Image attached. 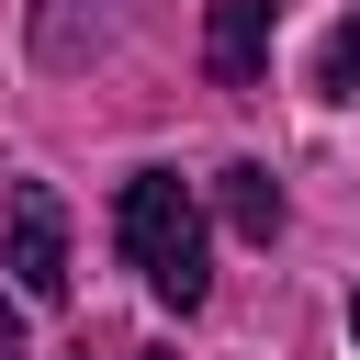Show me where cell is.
Masks as SVG:
<instances>
[{"label": "cell", "instance_id": "obj_2", "mask_svg": "<svg viewBox=\"0 0 360 360\" xmlns=\"http://www.w3.org/2000/svg\"><path fill=\"white\" fill-rule=\"evenodd\" d=\"M11 292L22 304H68V202L45 180L11 191Z\"/></svg>", "mask_w": 360, "mask_h": 360}, {"label": "cell", "instance_id": "obj_6", "mask_svg": "<svg viewBox=\"0 0 360 360\" xmlns=\"http://www.w3.org/2000/svg\"><path fill=\"white\" fill-rule=\"evenodd\" d=\"M0 360H22V315H11V292H0Z\"/></svg>", "mask_w": 360, "mask_h": 360}, {"label": "cell", "instance_id": "obj_1", "mask_svg": "<svg viewBox=\"0 0 360 360\" xmlns=\"http://www.w3.org/2000/svg\"><path fill=\"white\" fill-rule=\"evenodd\" d=\"M112 236H124V259L146 270L158 304H180V315L202 304V214H191V191H180L169 169H135V180H124Z\"/></svg>", "mask_w": 360, "mask_h": 360}, {"label": "cell", "instance_id": "obj_4", "mask_svg": "<svg viewBox=\"0 0 360 360\" xmlns=\"http://www.w3.org/2000/svg\"><path fill=\"white\" fill-rule=\"evenodd\" d=\"M214 202H225V225H236L248 248H270V236H281V180H270L259 158H236V169L214 180Z\"/></svg>", "mask_w": 360, "mask_h": 360}, {"label": "cell", "instance_id": "obj_3", "mask_svg": "<svg viewBox=\"0 0 360 360\" xmlns=\"http://www.w3.org/2000/svg\"><path fill=\"white\" fill-rule=\"evenodd\" d=\"M270 34H281V0H214L202 11V68L225 90H259L270 79Z\"/></svg>", "mask_w": 360, "mask_h": 360}, {"label": "cell", "instance_id": "obj_5", "mask_svg": "<svg viewBox=\"0 0 360 360\" xmlns=\"http://www.w3.org/2000/svg\"><path fill=\"white\" fill-rule=\"evenodd\" d=\"M315 90H326V101H360V0H349V22L326 34V56H315Z\"/></svg>", "mask_w": 360, "mask_h": 360}, {"label": "cell", "instance_id": "obj_7", "mask_svg": "<svg viewBox=\"0 0 360 360\" xmlns=\"http://www.w3.org/2000/svg\"><path fill=\"white\" fill-rule=\"evenodd\" d=\"M349 326H360V292H349Z\"/></svg>", "mask_w": 360, "mask_h": 360}]
</instances>
